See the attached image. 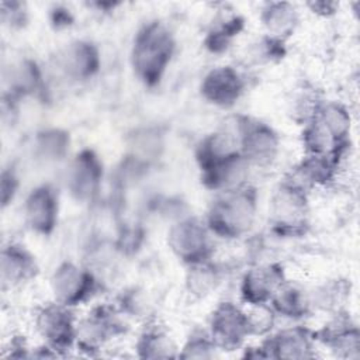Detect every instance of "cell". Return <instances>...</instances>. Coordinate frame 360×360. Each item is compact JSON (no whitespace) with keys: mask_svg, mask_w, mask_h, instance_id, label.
Instances as JSON below:
<instances>
[{"mask_svg":"<svg viewBox=\"0 0 360 360\" xmlns=\"http://www.w3.org/2000/svg\"><path fill=\"white\" fill-rule=\"evenodd\" d=\"M259 194L250 183L215 193L205 214V224L212 236L236 240L246 236L257 218Z\"/></svg>","mask_w":360,"mask_h":360,"instance_id":"cell-1","label":"cell"},{"mask_svg":"<svg viewBox=\"0 0 360 360\" xmlns=\"http://www.w3.org/2000/svg\"><path fill=\"white\" fill-rule=\"evenodd\" d=\"M176 53V38L162 21L143 24L135 34L131 46V68L146 87H156L165 77Z\"/></svg>","mask_w":360,"mask_h":360,"instance_id":"cell-2","label":"cell"},{"mask_svg":"<svg viewBox=\"0 0 360 360\" xmlns=\"http://www.w3.org/2000/svg\"><path fill=\"white\" fill-rule=\"evenodd\" d=\"M308 214L309 191L287 174L270 200L269 218L273 232L287 238L305 235L309 225Z\"/></svg>","mask_w":360,"mask_h":360,"instance_id":"cell-3","label":"cell"},{"mask_svg":"<svg viewBox=\"0 0 360 360\" xmlns=\"http://www.w3.org/2000/svg\"><path fill=\"white\" fill-rule=\"evenodd\" d=\"M121 311L112 304L94 305L86 316L77 321L75 347L86 356H96L111 340L127 332Z\"/></svg>","mask_w":360,"mask_h":360,"instance_id":"cell-4","label":"cell"},{"mask_svg":"<svg viewBox=\"0 0 360 360\" xmlns=\"http://www.w3.org/2000/svg\"><path fill=\"white\" fill-rule=\"evenodd\" d=\"M204 219L183 217L173 222L166 235L172 255L184 266L214 259V242Z\"/></svg>","mask_w":360,"mask_h":360,"instance_id":"cell-5","label":"cell"},{"mask_svg":"<svg viewBox=\"0 0 360 360\" xmlns=\"http://www.w3.org/2000/svg\"><path fill=\"white\" fill-rule=\"evenodd\" d=\"M49 288L52 300L75 309L100 292L101 280L90 267L65 260L51 273Z\"/></svg>","mask_w":360,"mask_h":360,"instance_id":"cell-6","label":"cell"},{"mask_svg":"<svg viewBox=\"0 0 360 360\" xmlns=\"http://www.w3.org/2000/svg\"><path fill=\"white\" fill-rule=\"evenodd\" d=\"M235 134L240 155L250 167H270L280 153V136L277 131L256 118L239 115L236 117Z\"/></svg>","mask_w":360,"mask_h":360,"instance_id":"cell-7","label":"cell"},{"mask_svg":"<svg viewBox=\"0 0 360 360\" xmlns=\"http://www.w3.org/2000/svg\"><path fill=\"white\" fill-rule=\"evenodd\" d=\"M77 321L73 308L55 300L42 304L34 314L35 332L42 339V343L59 356H66L75 347Z\"/></svg>","mask_w":360,"mask_h":360,"instance_id":"cell-8","label":"cell"},{"mask_svg":"<svg viewBox=\"0 0 360 360\" xmlns=\"http://www.w3.org/2000/svg\"><path fill=\"white\" fill-rule=\"evenodd\" d=\"M207 330L222 352L242 349L252 336L246 309L233 301H221L215 305L210 314Z\"/></svg>","mask_w":360,"mask_h":360,"instance_id":"cell-9","label":"cell"},{"mask_svg":"<svg viewBox=\"0 0 360 360\" xmlns=\"http://www.w3.org/2000/svg\"><path fill=\"white\" fill-rule=\"evenodd\" d=\"M103 180V163L98 155L90 149L83 148L69 162L66 170V188L70 197L80 202H91L100 191Z\"/></svg>","mask_w":360,"mask_h":360,"instance_id":"cell-10","label":"cell"},{"mask_svg":"<svg viewBox=\"0 0 360 360\" xmlns=\"http://www.w3.org/2000/svg\"><path fill=\"white\" fill-rule=\"evenodd\" d=\"M316 345L342 359L360 357V330L354 319L345 309L330 314L329 319L314 330Z\"/></svg>","mask_w":360,"mask_h":360,"instance_id":"cell-11","label":"cell"},{"mask_svg":"<svg viewBox=\"0 0 360 360\" xmlns=\"http://www.w3.org/2000/svg\"><path fill=\"white\" fill-rule=\"evenodd\" d=\"M22 215L31 232L39 236H51L59 221L58 190L51 183L32 187L24 198Z\"/></svg>","mask_w":360,"mask_h":360,"instance_id":"cell-12","label":"cell"},{"mask_svg":"<svg viewBox=\"0 0 360 360\" xmlns=\"http://www.w3.org/2000/svg\"><path fill=\"white\" fill-rule=\"evenodd\" d=\"M285 280V270L280 262L273 260L252 264L240 278V300L248 307L266 305Z\"/></svg>","mask_w":360,"mask_h":360,"instance_id":"cell-13","label":"cell"},{"mask_svg":"<svg viewBox=\"0 0 360 360\" xmlns=\"http://www.w3.org/2000/svg\"><path fill=\"white\" fill-rule=\"evenodd\" d=\"M266 359L308 360L316 356L314 330L304 325L278 329L263 338L260 343Z\"/></svg>","mask_w":360,"mask_h":360,"instance_id":"cell-14","label":"cell"},{"mask_svg":"<svg viewBox=\"0 0 360 360\" xmlns=\"http://www.w3.org/2000/svg\"><path fill=\"white\" fill-rule=\"evenodd\" d=\"M246 86V77L239 69L232 65H219L204 75L200 93L207 103L218 108H232L245 94Z\"/></svg>","mask_w":360,"mask_h":360,"instance_id":"cell-15","label":"cell"},{"mask_svg":"<svg viewBox=\"0 0 360 360\" xmlns=\"http://www.w3.org/2000/svg\"><path fill=\"white\" fill-rule=\"evenodd\" d=\"M39 274L37 257L24 245L10 240L0 253V281L3 290L21 288L34 281Z\"/></svg>","mask_w":360,"mask_h":360,"instance_id":"cell-16","label":"cell"},{"mask_svg":"<svg viewBox=\"0 0 360 360\" xmlns=\"http://www.w3.org/2000/svg\"><path fill=\"white\" fill-rule=\"evenodd\" d=\"M59 66L70 80L87 82L100 72V49L89 39L70 41L59 53Z\"/></svg>","mask_w":360,"mask_h":360,"instance_id":"cell-17","label":"cell"},{"mask_svg":"<svg viewBox=\"0 0 360 360\" xmlns=\"http://www.w3.org/2000/svg\"><path fill=\"white\" fill-rule=\"evenodd\" d=\"M238 136L229 131H215L205 135L195 146L194 158L200 173L239 155Z\"/></svg>","mask_w":360,"mask_h":360,"instance_id":"cell-18","label":"cell"},{"mask_svg":"<svg viewBox=\"0 0 360 360\" xmlns=\"http://www.w3.org/2000/svg\"><path fill=\"white\" fill-rule=\"evenodd\" d=\"M260 24L264 34L287 42L300 25V11L290 1H267L259 13Z\"/></svg>","mask_w":360,"mask_h":360,"instance_id":"cell-19","label":"cell"},{"mask_svg":"<svg viewBox=\"0 0 360 360\" xmlns=\"http://www.w3.org/2000/svg\"><path fill=\"white\" fill-rule=\"evenodd\" d=\"M134 349L141 359H169L179 357L180 346L176 345L173 336L163 325L149 319L143 322Z\"/></svg>","mask_w":360,"mask_h":360,"instance_id":"cell-20","label":"cell"},{"mask_svg":"<svg viewBox=\"0 0 360 360\" xmlns=\"http://www.w3.org/2000/svg\"><path fill=\"white\" fill-rule=\"evenodd\" d=\"M340 162L328 156L304 155L302 159L288 173L308 191L315 187H328L335 183Z\"/></svg>","mask_w":360,"mask_h":360,"instance_id":"cell-21","label":"cell"},{"mask_svg":"<svg viewBox=\"0 0 360 360\" xmlns=\"http://www.w3.org/2000/svg\"><path fill=\"white\" fill-rule=\"evenodd\" d=\"M4 82L8 86V93H4V98L15 101L41 90L42 73L35 60L24 58L14 62L8 73L4 72Z\"/></svg>","mask_w":360,"mask_h":360,"instance_id":"cell-22","label":"cell"},{"mask_svg":"<svg viewBox=\"0 0 360 360\" xmlns=\"http://www.w3.org/2000/svg\"><path fill=\"white\" fill-rule=\"evenodd\" d=\"M224 278L222 267L211 260L186 266L184 288L194 300H204L214 294Z\"/></svg>","mask_w":360,"mask_h":360,"instance_id":"cell-23","label":"cell"},{"mask_svg":"<svg viewBox=\"0 0 360 360\" xmlns=\"http://www.w3.org/2000/svg\"><path fill=\"white\" fill-rule=\"evenodd\" d=\"M277 316L298 321L312 312L309 294L300 285L285 280L269 302Z\"/></svg>","mask_w":360,"mask_h":360,"instance_id":"cell-24","label":"cell"},{"mask_svg":"<svg viewBox=\"0 0 360 360\" xmlns=\"http://www.w3.org/2000/svg\"><path fill=\"white\" fill-rule=\"evenodd\" d=\"M308 294L312 309L333 314L343 309V305L350 295V283L343 278H332L319 284Z\"/></svg>","mask_w":360,"mask_h":360,"instance_id":"cell-25","label":"cell"},{"mask_svg":"<svg viewBox=\"0 0 360 360\" xmlns=\"http://www.w3.org/2000/svg\"><path fill=\"white\" fill-rule=\"evenodd\" d=\"M335 138L350 142L352 115L346 105L333 100H322L314 115Z\"/></svg>","mask_w":360,"mask_h":360,"instance_id":"cell-26","label":"cell"},{"mask_svg":"<svg viewBox=\"0 0 360 360\" xmlns=\"http://www.w3.org/2000/svg\"><path fill=\"white\" fill-rule=\"evenodd\" d=\"M243 28L245 20L239 14L228 15L207 31L202 39V45L210 53H225L232 46L235 38L243 31Z\"/></svg>","mask_w":360,"mask_h":360,"instance_id":"cell-27","label":"cell"},{"mask_svg":"<svg viewBox=\"0 0 360 360\" xmlns=\"http://www.w3.org/2000/svg\"><path fill=\"white\" fill-rule=\"evenodd\" d=\"M35 155L44 162H60L70 146L69 132L60 128H46L35 135Z\"/></svg>","mask_w":360,"mask_h":360,"instance_id":"cell-28","label":"cell"},{"mask_svg":"<svg viewBox=\"0 0 360 360\" xmlns=\"http://www.w3.org/2000/svg\"><path fill=\"white\" fill-rule=\"evenodd\" d=\"M115 307L121 311V314L125 318H136L142 319L143 322L152 319V304L150 298L148 297L146 291L138 287H131L125 291H122L118 298Z\"/></svg>","mask_w":360,"mask_h":360,"instance_id":"cell-29","label":"cell"},{"mask_svg":"<svg viewBox=\"0 0 360 360\" xmlns=\"http://www.w3.org/2000/svg\"><path fill=\"white\" fill-rule=\"evenodd\" d=\"M218 347L211 339L207 329L194 328L179 349V359H212L217 356Z\"/></svg>","mask_w":360,"mask_h":360,"instance_id":"cell-30","label":"cell"},{"mask_svg":"<svg viewBox=\"0 0 360 360\" xmlns=\"http://www.w3.org/2000/svg\"><path fill=\"white\" fill-rule=\"evenodd\" d=\"M321 101L322 98L316 94V91L311 86L302 84L297 87L290 100L291 118L302 127L315 115Z\"/></svg>","mask_w":360,"mask_h":360,"instance_id":"cell-31","label":"cell"},{"mask_svg":"<svg viewBox=\"0 0 360 360\" xmlns=\"http://www.w3.org/2000/svg\"><path fill=\"white\" fill-rule=\"evenodd\" d=\"M285 55V42L263 35L260 39L255 41L249 49V58L255 63L264 65L278 62Z\"/></svg>","mask_w":360,"mask_h":360,"instance_id":"cell-32","label":"cell"},{"mask_svg":"<svg viewBox=\"0 0 360 360\" xmlns=\"http://www.w3.org/2000/svg\"><path fill=\"white\" fill-rule=\"evenodd\" d=\"M246 312L252 336L264 338L273 332L277 315L269 304L248 307Z\"/></svg>","mask_w":360,"mask_h":360,"instance_id":"cell-33","label":"cell"},{"mask_svg":"<svg viewBox=\"0 0 360 360\" xmlns=\"http://www.w3.org/2000/svg\"><path fill=\"white\" fill-rule=\"evenodd\" d=\"M1 21L11 30L22 28L28 21V11L21 1H3L1 3Z\"/></svg>","mask_w":360,"mask_h":360,"instance_id":"cell-34","label":"cell"},{"mask_svg":"<svg viewBox=\"0 0 360 360\" xmlns=\"http://www.w3.org/2000/svg\"><path fill=\"white\" fill-rule=\"evenodd\" d=\"M0 190H1V207L4 210L14 201L20 190V176L14 169V166L10 165L3 169Z\"/></svg>","mask_w":360,"mask_h":360,"instance_id":"cell-35","label":"cell"},{"mask_svg":"<svg viewBox=\"0 0 360 360\" xmlns=\"http://www.w3.org/2000/svg\"><path fill=\"white\" fill-rule=\"evenodd\" d=\"M312 14H316L322 18H329L335 15L339 10V3L335 1H326V0H318V1H308L305 4Z\"/></svg>","mask_w":360,"mask_h":360,"instance_id":"cell-36","label":"cell"},{"mask_svg":"<svg viewBox=\"0 0 360 360\" xmlns=\"http://www.w3.org/2000/svg\"><path fill=\"white\" fill-rule=\"evenodd\" d=\"M52 22L56 24V27H68L72 22V15L69 10L58 8L52 11Z\"/></svg>","mask_w":360,"mask_h":360,"instance_id":"cell-37","label":"cell"}]
</instances>
